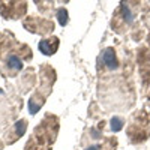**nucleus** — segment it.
Instances as JSON below:
<instances>
[{"mask_svg": "<svg viewBox=\"0 0 150 150\" xmlns=\"http://www.w3.org/2000/svg\"><path fill=\"white\" fill-rule=\"evenodd\" d=\"M102 62L107 69H116L117 68V57H116V51L112 48H107L104 54H102Z\"/></svg>", "mask_w": 150, "mask_h": 150, "instance_id": "2", "label": "nucleus"}, {"mask_svg": "<svg viewBox=\"0 0 150 150\" xmlns=\"http://www.w3.org/2000/svg\"><path fill=\"white\" fill-rule=\"evenodd\" d=\"M57 47H59V39L57 38H48V39H42L39 42V51L45 56H51L57 51Z\"/></svg>", "mask_w": 150, "mask_h": 150, "instance_id": "1", "label": "nucleus"}, {"mask_svg": "<svg viewBox=\"0 0 150 150\" xmlns=\"http://www.w3.org/2000/svg\"><path fill=\"white\" fill-rule=\"evenodd\" d=\"M56 17H57V21H59L60 26H66V23H68L69 17H68V11H66L65 8H60V9L57 11Z\"/></svg>", "mask_w": 150, "mask_h": 150, "instance_id": "5", "label": "nucleus"}, {"mask_svg": "<svg viewBox=\"0 0 150 150\" xmlns=\"http://www.w3.org/2000/svg\"><path fill=\"white\" fill-rule=\"evenodd\" d=\"M6 66H8V69L12 71V72H18V71L23 68V62H21V59H20L18 56L11 54V56H8V59H6Z\"/></svg>", "mask_w": 150, "mask_h": 150, "instance_id": "3", "label": "nucleus"}, {"mask_svg": "<svg viewBox=\"0 0 150 150\" xmlns=\"http://www.w3.org/2000/svg\"><path fill=\"white\" fill-rule=\"evenodd\" d=\"M26 128H27V122H26V120H20V122L15 125V129H14V132H15L14 140L20 138V137H23V134L26 132Z\"/></svg>", "mask_w": 150, "mask_h": 150, "instance_id": "4", "label": "nucleus"}, {"mask_svg": "<svg viewBox=\"0 0 150 150\" xmlns=\"http://www.w3.org/2000/svg\"><path fill=\"white\" fill-rule=\"evenodd\" d=\"M123 125H125L123 119H120V117H114V119L111 120V131H112V132H119V131L123 128Z\"/></svg>", "mask_w": 150, "mask_h": 150, "instance_id": "6", "label": "nucleus"}]
</instances>
